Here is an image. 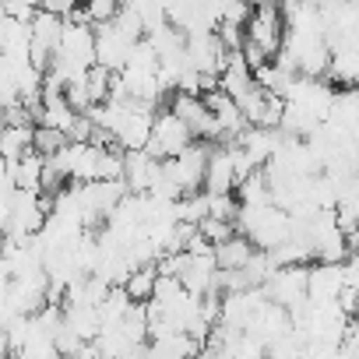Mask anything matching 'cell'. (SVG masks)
Returning a JSON list of instances; mask_svg holds the SVG:
<instances>
[{"instance_id": "277c9868", "label": "cell", "mask_w": 359, "mask_h": 359, "mask_svg": "<svg viewBox=\"0 0 359 359\" xmlns=\"http://www.w3.org/2000/svg\"><path fill=\"white\" fill-rule=\"evenodd\" d=\"M155 278H158L155 261H151V264H137V268H130V271H127L123 289H127V296H130L134 303H148V299H151V292H155Z\"/></svg>"}, {"instance_id": "3957f363", "label": "cell", "mask_w": 359, "mask_h": 359, "mask_svg": "<svg viewBox=\"0 0 359 359\" xmlns=\"http://www.w3.org/2000/svg\"><path fill=\"white\" fill-rule=\"evenodd\" d=\"M215 250V261H219V268H247V261L257 254V247L236 229L229 240H222V243H215L212 247Z\"/></svg>"}, {"instance_id": "5b68a950", "label": "cell", "mask_w": 359, "mask_h": 359, "mask_svg": "<svg viewBox=\"0 0 359 359\" xmlns=\"http://www.w3.org/2000/svg\"><path fill=\"white\" fill-rule=\"evenodd\" d=\"M67 141H71V137H67L64 130L46 127V123H36V130H32V148H36L39 155H53V151H60Z\"/></svg>"}, {"instance_id": "6da1fadb", "label": "cell", "mask_w": 359, "mask_h": 359, "mask_svg": "<svg viewBox=\"0 0 359 359\" xmlns=\"http://www.w3.org/2000/svg\"><path fill=\"white\" fill-rule=\"evenodd\" d=\"M191 141H194V130L180 120L169 106L155 109V116H151V137H148V144H144L148 155L169 158V155H176V151H184Z\"/></svg>"}, {"instance_id": "7a4b0ae2", "label": "cell", "mask_w": 359, "mask_h": 359, "mask_svg": "<svg viewBox=\"0 0 359 359\" xmlns=\"http://www.w3.org/2000/svg\"><path fill=\"white\" fill-rule=\"evenodd\" d=\"M32 130L36 123H0V155L18 162L25 151H32Z\"/></svg>"}, {"instance_id": "8992f818", "label": "cell", "mask_w": 359, "mask_h": 359, "mask_svg": "<svg viewBox=\"0 0 359 359\" xmlns=\"http://www.w3.org/2000/svg\"><path fill=\"white\" fill-rule=\"evenodd\" d=\"M81 8H85L92 25H102V22L116 18V11L123 8V0H81Z\"/></svg>"}]
</instances>
